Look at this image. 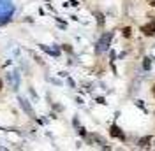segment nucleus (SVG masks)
<instances>
[{
	"label": "nucleus",
	"mask_w": 155,
	"mask_h": 151,
	"mask_svg": "<svg viewBox=\"0 0 155 151\" xmlns=\"http://www.w3.org/2000/svg\"><path fill=\"white\" fill-rule=\"evenodd\" d=\"M109 40H111V33H104L99 40V51H106L109 46Z\"/></svg>",
	"instance_id": "obj_1"
},
{
	"label": "nucleus",
	"mask_w": 155,
	"mask_h": 151,
	"mask_svg": "<svg viewBox=\"0 0 155 151\" xmlns=\"http://www.w3.org/2000/svg\"><path fill=\"white\" fill-rule=\"evenodd\" d=\"M141 32H143L146 37H152L155 33V19L152 23H148V25H143V26H141Z\"/></svg>",
	"instance_id": "obj_2"
},
{
	"label": "nucleus",
	"mask_w": 155,
	"mask_h": 151,
	"mask_svg": "<svg viewBox=\"0 0 155 151\" xmlns=\"http://www.w3.org/2000/svg\"><path fill=\"white\" fill-rule=\"evenodd\" d=\"M111 135H113V137H118V139H122V141L125 139L124 132H122V130H120V128H118L116 125H113V127H111Z\"/></svg>",
	"instance_id": "obj_3"
},
{
	"label": "nucleus",
	"mask_w": 155,
	"mask_h": 151,
	"mask_svg": "<svg viewBox=\"0 0 155 151\" xmlns=\"http://www.w3.org/2000/svg\"><path fill=\"white\" fill-rule=\"evenodd\" d=\"M19 102H21V107H23V109H26V113H28V114H30V116H34V111H32V109H30V106H28V104H26V102H25V100H23V99H21V100H19Z\"/></svg>",
	"instance_id": "obj_4"
},
{
	"label": "nucleus",
	"mask_w": 155,
	"mask_h": 151,
	"mask_svg": "<svg viewBox=\"0 0 155 151\" xmlns=\"http://www.w3.org/2000/svg\"><path fill=\"white\" fill-rule=\"evenodd\" d=\"M148 142H150V137H143V139H139L138 146H139V148H146V146H148Z\"/></svg>",
	"instance_id": "obj_5"
},
{
	"label": "nucleus",
	"mask_w": 155,
	"mask_h": 151,
	"mask_svg": "<svg viewBox=\"0 0 155 151\" xmlns=\"http://www.w3.org/2000/svg\"><path fill=\"white\" fill-rule=\"evenodd\" d=\"M122 32H124V37H131V35H132V30H131V26H125Z\"/></svg>",
	"instance_id": "obj_6"
},
{
	"label": "nucleus",
	"mask_w": 155,
	"mask_h": 151,
	"mask_svg": "<svg viewBox=\"0 0 155 151\" xmlns=\"http://www.w3.org/2000/svg\"><path fill=\"white\" fill-rule=\"evenodd\" d=\"M143 67H145L146 70L150 69V58H145V63H143Z\"/></svg>",
	"instance_id": "obj_7"
},
{
	"label": "nucleus",
	"mask_w": 155,
	"mask_h": 151,
	"mask_svg": "<svg viewBox=\"0 0 155 151\" xmlns=\"http://www.w3.org/2000/svg\"><path fill=\"white\" fill-rule=\"evenodd\" d=\"M150 5H152V7H155V0H150Z\"/></svg>",
	"instance_id": "obj_8"
},
{
	"label": "nucleus",
	"mask_w": 155,
	"mask_h": 151,
	"mask_svg": "<svg viewBox=\"0 0 155 151\" xmlns=\"http://www.w3.org/2000/svg\"><path fill=\"white\" fill-rule=\"evenodd\" d=\"M0 90H2V79H0Z\"/></svg>",
	"instance_id": "obj_9"
},
{
	"label": "nucleus",
	"mask_w": 155,
	"mask_h": 151,
	"mask_svg": "<svg viewBox=\"0 0 155 151\" xmlns=\"http://www.w3.org/2000/svg\"><path fill=\"white\" fill-rule=\"evenodd\" d=\"M152 91H154V95H155V84H154V90H152Z\"/></svg>",
	"instance_id": "obj_10"
}]
</instances>
